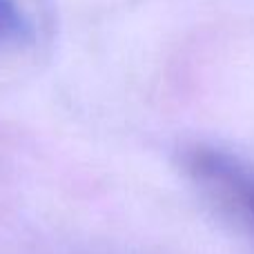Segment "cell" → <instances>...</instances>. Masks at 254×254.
Returning a JSON list of instances; mask_svg holds the SVG:
<instances>
[{
    "instance_id": "2",
    "label": "cell",
    "mask_w": 254,
    "mask_h": 254,
    "mask_svg": "<svg viewBox=\"0 0 254 254\" xmlns=\"http://www.w3.org/2000/svg\"><path fill=\"white\" fill-rule=\"evenodd\" d=\"M34 38V20L18 0H0V52L20 49Z\"/></svg>"
},
{
    "instance_id": "1",
    "label": "cell",
    "mask_w": 254,
    "mask_h": 254,
    "mask_svg": "<svg viewBox=\"0 0 254 254\" xmlns=\"http://www.w3.org/2000/svg\"><path fill=\"white\" fill-rule=\"evenodd\" d=\"M185 167L210 196L254 228V161L219 145H194L185 152Z\"/></svg>"
}]
</instances>
